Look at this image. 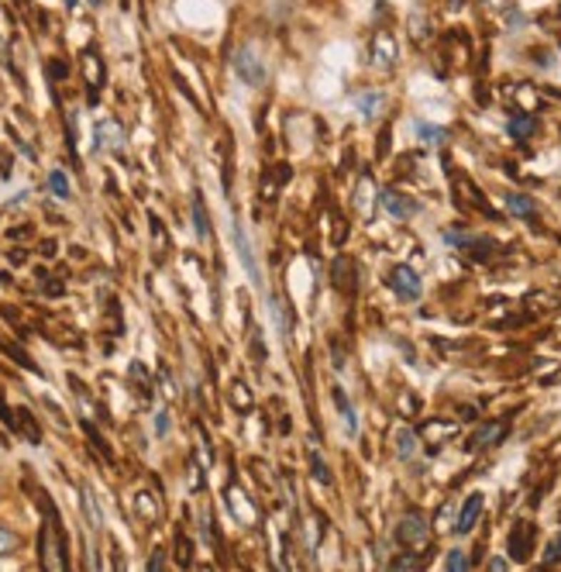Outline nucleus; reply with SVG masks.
Segmentation results:
<instances>
[{"label": "nucleus", "mask_w": 561, "mask_h": 572, "mask_svg": "<svg viewBox=\"0 0 561 572\" xmlns=\"http://www.w3.org/2000/svg\"><path fill=\"white\" fill-rule=\"evenodd\" d=\"M39 562L41 572H73L69 569V545L59 511L49 496H41V531H39Z\"/></svg>", "instance_id": "nucleus-1"}, {"label": "nucleus", "mask_w": 561, "mask_h": 572, "mask_svg": "<svg viewBox=\"0 0 561 572\" xmlns=\"http://www.w3.org/2000/svg\"><path fill=\"white\" fill-rule=\"evenodd\" d=\"M234 73L245 79V83H252V86H262L266 83V59H262V52L255 49V45H241L238 49V56H234Z\"/></svg>", "instance_id": "nucleus-2"}, {"label": "nucleus", "mask_w": 561, "mask_h": 572, "mask_svg": "<svg viewBox=\"0 0 561 572\" xmlns=\"http://www.w3.org/2000/svg\"><path fill=\"white\" fill-rule=\"evenodd\" d=\"M427 538H430V528L420 513H403V521L396 524V541L403 548H424Z\"/></svg>", "instance_id": "nucleus-3"}, {"label": "nucleus", "mask_w": 561, "mask_h": 572, "mask_svg": "<svg viewBox=\"0 0 561 572\" xmlns=\"http://www.w3.org/2000/svg\"><path fill=\"white\" fill-rule=\"evenodd\" d=\"M389 286H393V293L400 296V300H407V303L424 296V283L413 273V266H396V269L389 273Z\"/></svg>", "instance_id": "nucleus-4"}, {"label": "nucleus", "mask_w": 561, "mask_h": 572, "mask_svg": "<svg viewBox=\"0 0 561 572\" xmlns=\"http://www.w3.org/2000/svg\"><path fill=\"white\" fill-rule=\"evenodd\" d=\"M368 56H372V66H379V69H393L396 59H400V45H396V39H393V31L379 28V31L372 35Z\"/></svg>", "instance_id": "nucleus-5"}, {"label": "nucleus", "mask_w": 561, "mask_h": 572, "mask_svg": "<svg viewBox=\"0 0 561 572\" xmlns=\"http://www.w3.org/2000/svg\"><path fill=\"white\" fill-rule=\"evenodd\" d=\"M530 552H534V524L520 521V524H513V531H510V558H513V562H527Z\"/></svg>", "instance_id": "nucleus-6"}, {"label": "nucleus", "mask_w": 561, "mask_h": 572, "mask_svg": "<svg viewBox=\"0 0 561 572\" xmlns=\"http://www.w3.org/2000/svg\"><path fill=\"white\" fill-rule=\"evenodd\" d=\"M383 207H386V214L400 217V221H407V217H413L420 207H417V200L407 197V194H400V190H383Z\"/></svg>", "instance_id": "nucleus-7"}, {"label": "nucleus", "mask_w": 561, "mask_h": 572, "mask_svg": "<svg viewBox=\"0 0 561 572\" xmlns=\"http://www.w3.org/2000/svg\"><path fill=\"white\" fill-rule=\"evenodd\" d=\"M482 493H472L468 500L462 503V511H458V521H455V534H468L472 528H475V521H479V513H482Z\"/></svg>", "instance_id": "nucleus-8"}, {"label": "nucleus", "mask_w": 561, "mask_h": 572, "mask_svg": "<svg viewBox=\"0 0 561 572\" xmlns=\"http://www.w3.org/2000/svg\"><path fill=\"white\" fill-rule=\"evenodd\" d=\"M506 434V424L503 421H489V424H482L479 431L468 438V452H479V448H485V445H496L500 438Z\"/></svg>", "instance_id": "nucleus-9"}, {"label": "nucleus", "mask_w": 561, "mask_h": 572, "mask_svg": "<svg viewBox=\"0 0 561 572\" xmlns=\"http://www.w3.org/2000/svg\"><path fill=\"white\" fill-rule=\"evenodd\" d=\"M455 424L451 421H430L427 428H420V434H424V441L430 445V448H438V445H445V441H451L455 438Z\"/></svg>", "instance_id": "nucleus-10"}, {"label": "nucleus", "mask_w": 561, "mask_h": 572, "mask_svg": "<svg viewBox=\"0 0 561 572\" xmlns=\"http://www.w3.org/2000/svg\"><path fill=\"white\" fill-rule=\"evenodd\" d=\"M334 286L338 290H355V279H358V269H355V262L351 259H345V256H338L334 259Z\"/></svg>", "instance_id": "nucleus-11"}, {"label": "nucleus", "mask_w": 561, "mask_h": 572, "mask_svg": "<svg viewBox=\"0 0 561 572\" xmlns=\"http://www.w3.org/2000/svg\"><path fill=\"white\" fill-rule=\"evenodd\" d=\"M234 245H238V256H241V266L248 269V276L258 283V266H255V256H252V245H248V238H245V231L241 228H234Z\"/></svg>", "instance_id": "nucleus-12"}, {"label": "nucleus", "mask_w": 561, "mask_h": 572, "mask_svg": "<svg viewBox=\"0 0 561 572\" xmlns=\"http://www.w3.org/2000/svg\"><path fill=\"white\" fill-rule=\"evenodd\" d=\"M330 396H334L338 411H341V417H345V431L355 434V431H358V417H355V407H351V400L345 396V390H338V386H334V393H330Z\"/></svg>", "instance_id": "nucleus-13"}, {"label": "nucleus", "mask_w": 561, "mask_h": 572, "mask_svg": "<svg viewBox=\"0 0 561 572\" xmlns=\"http://www.w3.org/2000/svg\"><path fill=\"white\" fill-rule=\"evenodd\" d=\"M506 207H510V214H517V217H534L537 214L534 200L527 197V194H510V197H506Z\"/></svg>", "instance_id": "nucleus-14"}, {"label": "nucleus", "mask_w": 561, "mask_h": 572, "mask_svg": "<svg viewBox=\"0 0 561 572\" xmlns=\"http://www.w3.org/2000/svg\"><path fill=\"white\" fill-rule=\"evenodd\" d=\"M128 376H131V383L138 386V393H141V400H148V396H152V379H148V369H145L141 362H131V369H128Z\"/></svg>", "instance_id": "nucleus-15"}, {"label": "nucleus", "mask_w": 561, "mask_h": 572, "mask_svg": "<svg viewBox=\"0 0 561 572\" xmlns=\"http://www.w3.org/2000/svg\"><path fill=\"white\" fill-rule=\"evenodd\" d=\"M176 562H179L183 569L193 566V541H190L186 531H176Z\"/></svg>", "instance_id": "nucleus-16"}, {"label": "nucleus", "mask_w": 561, "mask_h": 572, "mask_svg": "<svg viewBox=\"0 0 561 572\" xmlns=\"http://www.w3.org/2000/svg\"><path fill=\"white\" fill-rule=\"evenodd\" d=\"M231 403H234V411H241V414L252 411V393H248V386H245L241 379L231 383Z\"/></svg>", "instance_id": "nucleus-17"}, {"label": "nucleus", "mask_w": 561, "mask_h": 572, "mask_svg": "<svg viewBox=\"0 0 561 572\" xmlns=\"http://www.w3.org/2000/svg\"><path fill=\"white\" fill-rule=\"evenodd\" d=\"M83 66H86L83 73H86V83H90V90H97L100 83H103V66H100V59L94 56V52H86V56H83Z\"/></svg>", "instance_id": "nucleus-18"}, {"label": "nucleus", "mask_w": 561, "mask_h": 572, "mask_svg": "<svg viewBox=\"0 0 561 572\" xmlns=\"http://www.w3.org/2000/svg\"><path fill=\"white\" fill-rule=\"evenodd\" d=\"M534 128H537V124H534L530 114H513V121H510V135H513V139H530Z\"/></svg>", "instance_id": "nucleus-19"}, {"label": "nucleus", "mask_w": 561, "mask_h": 572, "mask_svg": "<svg viewBox=\"0 0 561 572\" xmlns=\"http://www.w3.org/2000/svg\"><path fill=\"white\" fill-rule=\"evenodd\" d=\"M14 421H21V424H18V431L28 434V441H41V428L35 424V417H31V411H24V407H21L18 414H14Z\"/></svg>", "instance_id": "nucleus-20"}, {"label": "nucleus", "mask_w": 561, "mask_h": 572, "mask_svg": "<svg viewBox=\"0 0 561 572\" xmlns=\"http://www.w3.org/2000/svg\"><path fill=\"white\" fill-rule=\"evenodd\" d=\"M193 221H196V235L200 238L211 235V221H207V207H203V197H200V194L193 197Z\"/></svg>", "instance_id": "nucleus-21"}, {"label": "nucleus", "mask_w": 561, "mask_h": 572, "mask_svg": "<svg viewBox=\"0 0 561 572\" xmlns=\"http://www.w3.org/2000/svg\"><path fill=\"white\" fill-rule=\"evenodd\" d=\"M135 507H138V513H141L145 521H155V517H158V500H155L152 493H138Z\"/></svg>", "instance_id": "nucleus-22"}, {"label": "nucleus", "mask_w": 561, "mask_h": 572, "mask_svg": "<svg viewBox=\"0 0 561 572\" xmlns=\"http://www.w3.org/2000/svg\"><path fill=\"white\" fill-rule=\"evenodd\" d=\"M389 569H393V572H420V569H424V562H420L413 552H407V555H396Z\"/></svg>", "instance_id": "nucleus-23"}, {"label": "nucleus", "mask_w": 561, "mask_h": 572, "mask_svg": "<svg viewBox=\"0 0 561 572\" xmlns=\"http://www.w3.org/2000/svg\"><path fill=\"white\" fill-rule=\"evenodd\" d=\"M310 473H313V479H317L320 486H330V469L317 452H310Z\"/></svg>", "instance_id": "nucleus-24"}, {"label": "nucleus", "mask_w": 561, "mask_h": 572, "mask_svg": "<svg viewBox=\"0 0 561 572\" xmlns=\"http://www.w3.org/2000/svg\"><path fill=\"white\" fill-rule=\"evenodd\" d=\"M49 186H52V194H56V197H69V179H66L62 169H56V173L49 176Z\"/></svg>", "instance_id": "nucleus-25"}, {"label": "nucleus", "mask_w": 561, "mask_h": 572, "mask_svg": "<svg viewBox=\"0 0 561 572\" xmlns=\"http://www.w3.org/2000/svg\"><path fill=\"white\" fill-rule=\"evenodd\" d=\"M445 572H468V558H465V552H448V562H445Z\"/></svg>", "instance_id": "nucleus-26"}, {"label": "nucleus", "mask_w": 561, "mask_h": 572, "mask_svg": "<svg viewBox=\"0 0 561 572\" xmlns=\"http://www.w3.org/2000/svg\"><path fill=\"white\" fill-rule=\"evenodd\" d=\"M396 445H400V455H403V458H410V455H413V445H417V434H413V431H400V434H396Z\"/></svg>", "instance_id": "nucleus-27"}, {"label": "nucleus", "mask_w": 561, "mask_h": 572, "mask_svg": "<svg viewBox=\"0 0 561 572\" xmlns=\"http://www.w3.org/2000/svg\"><path fill=\"white\" fill-rule=\"evenodd\" d=\"M558 562H561V534H555L547 552H544V566H558Z\"/></svg>", "instance_id": "nucleus-28"}, {"label": "nucleus", "mask_w": 561, "mask_h": 572, "mask_svg": "<svg viewBox=\"0 0 561 572\" xmlns=\"http://www.w3.org/2000/svg\"><path fill=\"white\" fill-rule=\"evenodd\" d=\"M83 503H86V517H90V524L100 528V511H97V500H94L90 490H83Z\"/></svg>", "instance_id": "nucleus-29"}, {"label": "nucleus", "mask_w": 561, "mask_h": 572, "mask_svg": "<svg viewBox=\"0 0 561 572\" xmlns=\"http://www.w3.org/2000/svg\"><path fill=\"white\" fill-rule=\"evenodd\" d=\"M517 100H520V104L527 107V111L541 107V97H534V90H530V86H520V90H517Z\"/></svg>", "instance_id": "nucleus-30"}, {"label": "nucleus", "mask_w": 561, "mask_h": 572, "mask_svg": "<svg viewBox=\"0 0 561 572\" xmlns=\"http://www.w3.org/2000/svg\"><path fill=\"white\" fill-rule=\"evenodd\" d=\"M417 135L427 141H445V131H441V128H427V124H417Z\"/></svg>", "instance_id": "nucleus-31"}, {"label": "nucleus", "mask_w": 561, "mask_h": 572, "mask_svg": "<svg viewBox=\"0 0 561 572\" xmlns=\"http://www.w3.org/2000/svg\"><path fill=\"white\" fill-rule=\"evenodd\" d=\"M14 548H18V538L7 531V528H0V555H4V552H14Z\"/></svg>", "instance_id": "nucleus-32"}, {"label": "nucleus", "mask_w": 561, "mask_h": 572, "mask_svg": "<svg viewBox=\"0 0 561 572\" xmlns=\"http://www.w3.org/2000/svg\"><path fill=\"white\" fill-rule=\"evenodd\" d=\"M148 572H166V552L162 548H155L152 558H148Z\"/></svg>", "instance_id": "nucleus-33"}, {"label": "nucleus", "mask_w": 561, "mask_h": 572, "mask_svg": "<svg viewBox=\"0 0 561 572\" xmlns=\"http://www.w3.org/2000/svg\"><path fill=\"white\" fill-rule=\"evenodd\" d=\"M482 4L492 11V14H506V11H513V0H482Z\"/></svg>", "instance_id": "nucleus-34"}, {"label": "nucleus", "mask_w": 561, "mask_h": 572, "mask_svg": "<svg viewBox=\"0 0 561 572\" xmlns=\"http://www.w3.org/2000/svg\"><path fill=\"white\" fill-rule=\"evenodd\" d=\"M389 152V128H383V135H379V149H375V156L383 159Z\"/></svg>", "instance_id": "nucleus-35"}, {"label": "nucleus", "mask_w": 561, "mask_h": 572, "mask_svg": "<svg viewBox=\"0 0 561 572\" xmlns=\"http://www.w3.org/2000/svg\"><path fill=\"white\" fill-rule=\"evenodd\" d=\"M45 293H49V296H62L66 290H62V283H59V279H49V283H45Z\"/></svg>", "instance_id": "nucleus-36"}, {"label": "nucleus", "mask_w": 561, "mask_h": 572, "mask_svg": "<svg viewBox=\"0 0 561 572\" xmlns=\"http://www.w3.org/2000/svg\"><path fill=\"white\" fill-rule=\"evenodd\" d=\"M155 431H158V434H166V431H169V414H166V411H162V414L155 417Z\"/></svg>", "instance_id": "nucleus-37"}, {"label": "nucleus", "mask_w": 561, "mask_h": 572, "mask_svg": "<svg viewBox=\"0 0 561 572\" xmlns=\"http://www.w3.org/2000/svg\"><path fill=\"white\" fill-rule=\"evenodd\" d=\"M252 356L255 358H266V348H262V338L252 335Z\"/></svg>", "instance_id": "nucleus-38"}, {"label": "nucleus", "mask_w": 561, "mask_h": 572, "mask_svg": "<svg viewBox=\"0 0 561 572\" xmlns=\"http://www.w3.org/2000/svg\"><path fill=\"white\" fill-rule=\"evenodd\" d=\"M489 572H506V558H489Z\"/></svg>", "instance_id": "nucleus-39"}, {"label": "nucleus", "mask_w": 561, "mask_h": 572, "mask_svg": "<svg viewBox=\"0 0 561 572\" xmlns=\"http://www.w3.org/2000/svg\"><path fill=\"white\" fill-rule=\"evenodd\" d=\"M462 4H465V0H448V7H451V11H458Z\"/></svg>", "instance_id": "nucleus-40"}, {"label": "nucleus", "mask_w": 561, "mask_h": 572, "mask_svg": "<svg viewBox=\"0 0 561 572\" xmlns=\"http://www.w3.org/2000/svg\"><path fill=\"white\" fill-rule=\"evenodd\" d=\"M66 7H76V0H66Z\"/></svg>", "instance_id": "nucleus-41"}, {"label": "nucleus", "mask_w": 561, "mask_h": 572, "mask_svg": "<svg viewBox=\"0 0 561 572\" xmlns=\"http://www.w3.org/2000/svg\"><path fill=\"white\" fill-rule=\"evenodd\" d=\"M0 572H7V569H4V566H0Z\"/></svg>", "instance_id": "nucleus-42"}]
</instances>
